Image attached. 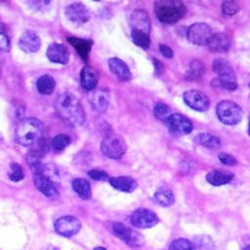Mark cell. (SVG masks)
Listing matches in <instances>:
<instances>
[{"mask_svg": "<svg viewBox=\"0 0 250 250\" xmlns=\"http://www.w3.org/2000/svg\"><path fill=\"white\" fill-rule=\"evenodd\" d=\"M55 107L58 115L70 126H79L85 120V112L80 101L71 93L58 97Z\"/></svg>", "mask_w": 250, "mask_h": 250, "instance_id": "6da1fadb", "label": "cell"}, {"mask_svg": "<svg viewBox=\"0 0 250 250\" xmlns=\"http://www.w3.org/2000/svg\"><path fill=\"white\" fill-rule=\"evenodd\" d=\"M43 132V123L33 117L21 120L16 128V141L21 146H30L38 141Z\"/></svg>", "mask_w": 250, "mask_h": 250, "instance_id": "7a4b0ae2", "label": "cell"}, {"mask_svg": "<svg viewBox=\"0 0 250 250\" xmlns=\"http://www.w3.org/2000/svg\"><path fill=\"white\" fill-rule=\"evenodd\" d=\"M154 11L161 22L172 24L185 16L186 6L179 0H158L154 3Z\"/></svg>", "mask_w": 250, "mask_h": 250, "instance_id": "3957f363", "label": "cell"}, {"mask_svg": "<svg viewBox=\"0 0 250 250\" xmlns=\"http://www.w3.org/2000/svg\"><path fill=\"white\" fill-rule=\"evenodd\" d=\"M216 113L219 120L226 125H235L242 119V110L240 106L232 101H221L216 107Z\"/></svg>", "mask_w": 250, "mask_h": 250, "instance_id": "277c9868", "label": "cell"}, {"mask_svg": "<svg viewBox=\"0 0 250 250\" xmlns=\"http://www.w3.org/2000/svg\"><path fill=\"white\" fill-rule=\"evenodd\" d=\"M111 231L114 236L125 242L128 246L132 248L142 247L145 244L144 236L137 230L126 227L122 223H112Z\"/></svg>", "mask_w": 250, "mask_h": 250, "instance_id": "5b68a950", "label": "cell"}, {"mask_svg": "<svg viewBox=\"0 0 250 250\" xmlns=\"http://www.w3.org/2000/svg\"><path fill=\"white\" fill-rule=\"evenodd\" d=\"M101 150L106 157L117 159L124 155L127 150V145L121 136L108 134L102 141Z\"/></svg>", "mask_w": 250, "mask_h": 250, "instance_id": "8992f818", "label": "cell"}, {"mask_svg": "<svg viewBox=\"0 0 250 250\" xmlns=\"http://www.w3.org/2000/svg\"><path fill=\"white\" fill-rule=\"evenodd\" d=\"M213 35L211 27L204 22H195L187 30L188 41L195 45H208Z\"/></svg>", "mask_w": 250, "mask_h": 250, "instance_id": "52a82bcc", "label": "cell"}, {"mask_svg": "<svg viewBox=\"0 0 250 250\" xmlns=\"http://www.w3.org/2000/svg\"><path fill=\"white\" fill-rule=\"evenodd\" d=\"M54 229L61 236L70 237L79 232L81 229V222L71 215L62 216L55 221Z\"/></svg>", "mask_w": 250, "mask_h": 250, "instance_id": "ba28073f", "label": "cell"}, {"mask_svg": "<svg viewBox=\"0 0 250 250\" xmlns=\"http://www.w3.org/2000/svg\"><path fill=\"white\" fill-rule=\"evenodd\" d=\"M130 222L137 229H146L156 226L159 223V218L150 209L138 208L132 213Z\"/></svg>", "mask_w": 250, "mask_h": 250, "instance_id": "9c48e42d", "label": "cell"}, {"mask_svg": "<svg viewBox=\"0 0 250 250\" xmlns=\"http://www.w3.org/2000/svg\"><path fill=\"white\" fill-rule=\"evenodd\" d=\"M184 102L192 109L196 111H205L210 106L209 98L201 91L188 90L183 95Z\"/></svg>", "mask_w": 250, "mask_h": 250, "instance_id": "30bf717a", "label": "cell"}, {"mask_svg": "<svg viewBox=\"0 0 250 250\" xmlns=\"http://www.w3.org/2000/svg\"><path fill=\"white\" fill-rule=\"evenodd\" d=\"M66 19L75 25H82L90 20V12L82 3H72L65 8Z\"/></svg>", "mask_w": 250, "mask_h": 250, "instance_id": "8fae6325", "label": "cell"}, {"mask_svg": "<svg viewBox=\"0 0 250 250\" xmlns=\"http://www.w3.org/2000/svg\"><path fill=\"white\" fill-rule=\"evenodd\" d=\"M167 125L170 132L176 136L188 135L192 131L191 121L180 113L172 114L167 120Z\"/></svg>", "mask_w": 250, "mask_h": 250, "instance_id": "7c38bea8", "label": "cell"}, {"mask_svg": "<svg viewBox=\"0 0 250 250\" xmlns=\"http://www.w3.org/2000/svg\"><path fill=\"white\" fill-rule=\"evenodd\" d=\"M130 25L132 30H137L149 34L150 31V20L148 14L142 9H137L133 11L130 16Z\"/></svg>", "mask_w": 250, "mask_h": 250, "instance_id": "4fadbf2b", "label": "cell"}, {"mask_svg": "<svg viewBox=\"0 0 250 250\" xmlns=\"http://www.w3.org/2000/svg\"><path fill=\"white\" fill-rule=\"evenodd\" d=\"M41 39L33 30L24 31L19 40V47L26 53H34L40 49Z\"/></svg>", "mask_w": 250, "mask_h": 250, "instance_id": "5bb4252c", "label": "cell"}, {"mask_svg": "<svg viewBox=\"0 0 250 250\" xmlns=\"http://www.w3.org/2000/svg\"><path fill=\"white\" fill-rule=\"evenodd\" d=\"M33 182L36 188L43 193L46 197L49 198H58L59 197V190L55 187L54 183L50 181L47 177H45L43 174H34L33 176Z\"/></svg>", "mask_w": 250, "mask_h": 250, "instance_id": "9a60e30c", "label": "cell"}, {"mask_svg": "<svg viewBox=\"0 0 250 250\" xmlns=\"http://www.w3.org/2000/svg\"><path fill=\"white\" fill-rule=\"evenodd\" d=\"M46 55L49 61L55 63L65 64L69 60V53L67 48L60 43H52L49 45L46 51Z\"/></svg>", "mask_w": 250, "mask_h": 250, "instance_id": "2e32d148", "label": "cell"}, {"mask_svg": "<svg viewBox=\"0 0 250 250\" xmlns=\"http://www.w3.org/2000/svg\"><path fill=\"white\" fill-rule=\"evenodd\" d=\"M99 81V73L93 66L86 65L82 68L80 72V83L81 86L87 90L92 91L96 88Z\"/></svg>", "mask_w": 250, "mask_h": 250, "instance_id": "e0dca14e", "label": "cell"}, {"mask_svg": "<svg viewBox=\"0 0 250 250\" xmlns=\"http://www.w3.org/2000/svg\"><path fill=\"white\" fill-rule=\"evenodd\" d=\"M213 69L218 74V78L223 80L236 81L233 69L227 60L223 58L215 59L213 62Z\"/></svg>", "mask_w": 250, "mask_h": 250, "instance_id": "ac0fdd59", "label": "cell"}, {"mask_svg": "<svg viewBox=\"0 0 250 250\" xmlns=\"http://www.w3.org/2000/svg\"><path fill=\"white\" fill-rule=\"evenodd\" d=\"M108 181L113 188L123 192H132L138 187L137 181L134 178L129 176L113 177V178H110Z\"/></svg>", "mask_w": 250, "mask_h": 250, "instance_id": "d6986e66", "label": "cell"}, {"mask_svg": "<svg viewBox=\"0 0 250 250\" xmlns=\"http://www.w3.org/2000/svg\"><path fill=\"white\" fill-rule=\"evenodd\" d=\"M108 66L111 72L121 81H128L131 79V71L127 64L118 58H111L108 61Z\"/></svg>", "mask_w": 250, "mask_h": 250, "instance_id": "ffe728a7", "label": "cell"}, {"mask_svg": "<svg viewBox=\"0 0 250 250\" xmlns=\"http://www.w3.org/2000/svg\"><path fill=\"white\" fill-rule=\"evenodd\" d=\"M67 39L70 45L75 49L77 54L80 56V58L84 62H87L92 48V41L78 37H68Z\"/></svg>", "mask_w": 250, "mask_h": 250, "instance_id": "44dd1931", "label": "cell"}, {"mask_svg": "<svg viewBox=\"0 0 250 250\" xmlns=\"http://www.w3.org/2000/svg\"><path fill=\"white\" fill-rule=\"evenodd\" d=\"M233 176L229 171H221V170H212L206 175V181L214 186L220 187L227 185L231 182Z\"/></svg>", "mask_w": 250, "mask_h": 250, "instance_id": "7402d4cb", "label": "cell"}, {"mask_svg": "<svg viewBox=\"0 0 250 250\" xmlns=\"http://www.w3.org/2000/svg\"><path fill=\"white\" fill-rule=\"evenodd\" d=\"M153 201L161 207H169L175 202V195L171 189L165 187L158 188L153 194Z\"/></svg>", "mask_w": 250, "mask_h": 250, "instance_id": "603a6c76", "label": "cell"}, {"mask_svg": "<svg viewBox=\"0 0 250 250\" xmlns=\"http://www.w3.org/2000/svg\"><path fill=\"white\" fill-rule=\"evenodd\" d=\"M91 104L93 107L100 111L104 112L106 110L108 104H109V94L104 89H100L95 91L91 96Z\"/></svg>", "mask_w": 250, "mask_h": 250, "instance_id": "cb8c5ba5", "label": "cell"}, {"mask_svg": "<svg viewBox=\"0 0 250 250\" xmlns=\"http://www.w3.org/2000/svg\"><path fill=\"white\" fill-rule=\"evenodd\" d=\"M208 46L213 52L223 53L229 49L230 39L226 33H216L213 35Z\"/></svg>", "mask_w": 250, "mask_h": 250, "instance_id": "d4e9b609", "label": "cell"}, {"mask_svg": "<svg viewBox=\"0 0 250 250\" xmlns=\"http://www.w3.org/2000/svg\"><path fill=\"white\" fill-rule=\"evenodd\" d=\"M71 188L73 191L81 198L84 200H88L92 196V189H91V185L90 183L85 180V179H74L71 182Z\"/></svg>", "mask_w": 250, "mask_h": 250, "instance_id": "484cf974", "label": "cell"}, {"mask_svg": "<svg viewBox=\"0 0 250 250\" xmlns=\"http://www.w3.org/2000/svg\"><path fill=\"white\" fill-rule=\"evenodd\" d=\"M56 87L55 79L48 74L40 76L36 81L37 91L42 95H50L53 93Z\"/></svg>", "mask_w": 250, "mask_h": 250, "instance_id": "4316f807", "label": "cell"}, {"mask_svg": "<svg viewBox=\"0 0 250 250\" xmlns=\"http://www.w3.org/2000/svg\"><path fill=\"white\" fill-rule=\"evenodd\" d=\"M195 142L208 148H218L221 146L220 139L209 133H201L195 137Z\"/></svg>", "mask_w": 250, "mask_h": 250, "instance_id": "83f0119b", "label": "cell"}, {"mask_svg": "<svg viewBox=\"0 0 250 250\" xmlns=\"http://www.w3.org/2000/svg\"><path fill=\"white\" fill-rule=\"evenodd\" d=\"M205 72V67L202 62L198 60H193L189 63V68L186 74V77L189 80H197L203 76Z\"/></svg>", "mask_w": 250, "mask_h": 250, "instance_id": "f1b7e54d", "label": "cell"}, {"mask_svg": "<svg viewBox=\"0 0 250 250\" xmlns=\"http://www.w3.org/2000/svg\"><path fill=\"white\" fill-rule=\"evenodd\" d=\"M41 152L37 150L29 151L26 155V161L29 168L34 172V174H39L42 172L43 164L41 162Z\"/></svg>", "mask_w": 250, "mask_h": 250, "instance_id": "f546056e", "label": "cell"}, {"mask_svg": "<svg viewBox=\"0 0 250 250\" xmlns=\"http://www.w3.org/2000/svg\"><path fill=\"white\" fill-rule=\"evenodd\" d=\"M192 243L195 248L200 250H214L215 248L214 240L206 234L195 236Z\"/></svg>", "mask_w": 250, "mask_h": 250, "instance_id": "4dcf8cb0", "label": "cell"}, {"mask_svg": "<svg viewBox=\"0 0 250 250\" xmlns=\"http://www.w3.org/2000/svg\"><path fill=\"white\" fill-rule=\"evenodd\" d=\"M153 114L157 119L167 122V120L172 115V111L168 104H166L162 102H159L155 104V106L153 108Z\"/></svg>", "mask_w": 250, "mask_h": 250, "instance_id": "1f68e13d", "label": "cell"}, {"mask_svg": "<svg viewBox=\"0 0 250 250\" xmlns=\"http://www.w3.org/2000/svg\"><path fill=\"white\" fill-rule=\"evenodd\" d=\"M168 250H196V248L189 239L180 237L174 239L170 243Z\"/></svg>", "mask_w": 250, "mask_h": 250, "instance_id": "d6a6232c", "label": "cell"}, {"mask_svg": "<svg viewBox=\"0 0 250 250\" xmlns=\"http://www.w3.org/2000/svg\"><path fill=\"white\" fill-rule=\"evenodd\" d=\"M131 35H132V39H133L134 43L137 46H139L143 49H147L149 47L150 40H149L148 34H146L144 32L137 31V30H133Z\"/></svg>", "mask_w": 250, "mask_h": 250, "instance_id": "836d02e7", "label": "cell"}, {"mask_svg": "<svg viewBox=\"0 0 250 250\" xmlns=\"http://www.w3.org/2000/svg\"><path fill=\"white\" fill-rule=\"evenodd\" d=\"M8 176H9L10 181H12L14 183L21 182L24 178V174H23V170H22L21 166L16 162L11 163Z\"/></svg>", "mask_w": 250, "mask_h": 250, "instance_id": "e575fe53", "label": "cell"}, {"mask_svg": "<svg viewBox=\"0 0 250 250\" xmlns=\"http://www.w3.org/2000/svg\"><path fill=\"white\" fill-rule=\"evenodd\" d=\"M69 144H70V138L65 134H59L56 137H54L52 141L53 147L58 151L63 150L66 146H68Z\"/></svg>", "mask_w": 250, "mask_h": 250, "instance_id": "d590c367", "label": "cell"}, {"mask_svg": "<svg viewBox=\"0 0 250 250\" xmlns=\"http://www.w3.org/2000/svg\"><path fill=\"white\" fill-rule=\"evenodd\" d=\"M11 48V41L6 26L0 22V50L9 51Z\"/></svg>", "mask_w": 250, "mask_h": 250, "instance_id": "8d00e7d4", "label": "cell"}, {"mask_svg": "<svg viewBox=\"0 0 250 250\" xmlns=\"http://www.w3.org/2000/svg\"><path fill=\"white\" fill-rule=\"evenodd\" d=\"M41 174H43L45 177H47L52 182L59 179V171H58L57 167L52 163H48L46 165H43V169H42Z\"/></svg>", "mask_w": 250, "mask_h": 250, "instance_id": "74e56055", "label": "cell"}, {"mask_svg": "<svg viewBox=\"0 0 250 250\" xmlns=\"http://www.w3.org/2000/svg\"><path fill=\"white\" fill-rule=\"evenodd\" d=\"M221 9H222V13L225 16H233L234 14H236L238 12L239 6L236 2L228 0V1L223 2Z\"/></svg>", "mask_w": 250, "mask_h": 250, "instance_id": "f35d334b", "label": "cell"}, {"mask_svg": "<svg viewBox=\"0 0 250 250\" xmlns=\"http://www.w3.org/2000/svg\"><path fill=\"white\" fill-rule=\"evenodd\" d=\"M212 84L214 85V87H220L229 91H232L235 90L237 88V83L236 81H229V80H223L220 78H216L212 81Z\"/></svg>", "mask_w": 250, "mask_h": 250, "instance_id": "ab89813d", "label": "cell"}, {"mask_svg": "<svg viewBox=\"0 0 250 250\" xmlns=\"http://www.w3.org/2000/svg\"><path fill=\"white\" fill-rule=\"evenodd\" d=\"M11 109H12V112H13L12 116L15 119L16 118L17 119H21V116L24 114V104L20 103V102H18V101H14Z\"/></svg>", "mask_w": 250, "mask_h": 250, "instance_id": "60d3db41", "label": "cell"}, {"mask_svg": "<svg viewBox=\"0 0 250 250\" xmlns=\"http://www.w3.org/2000/svg\"><path fill=\"white\" fill-rule=\"evenodd\" d=\"M88 176L94 181H105L108 179L106 172L100 169H92L88 172Z\"/></svg>", "mask_w": 250, "mask_h": 250, "instance_id": "b9f144b4", "label": "cell"}, {"mask_svg": "<svg viewBox=\"0 0 250 250\" xmlns=\"http://www.w3.org/2000/svg\"><path fill=\"white\" fill-rule=\"evenodd\" d=\"M218 158L225 165H235L237 163V160L232 155L227 152H220L218 154Z\"/></svg>", "mask_w": 250, "mask_h": 250, "instance_id": "7bdbcfd3", "label": "cell"}, {"mask_svg": "<svg viewBox=\"0 0 250 250\" xmlns=\"http://www.w3.org/2000/svg\"><path fill=\"white\" fill-rule=\"evenodd\" d=\"M50 4V1H45V0H35L29 2V6L32 9H35L37 11H42L46 10Z\"/></svg>", "mask_w": 250, "mask_h": 250, "instance_id": "ee69618b", "label": "cell"}, {"mask_svg": "<svg viewBox=\"0 0 250 250\" xmlns=\"http://www.w3.org/2000/svg\"><path fill=\"white\" fill-rule=\"evenodd\" d=\"M159 49H160L161 54L165 58H172L173 57V51H172V49L169 46L161 44V45H159Z\"/></svg>", "mask_w": 250, "mask_h": 250, "instance_id": "f6af8a7d", "label": "cell"}, {"mask_svg": "<svg viewBox=\"0 0 250 250\" xmlns=\"http://www.w3.org/2000/svg\"><path fill=\"white\" fill-rule=\"evenodd\" d=\"M153 64L155 66V70L158 72V73H161L163 71V65L155 59H153Z\"/></svg>", "mask_w": 250, "mask_h": 250, "instance_id": "bcb514c9", "label": "cell"}, {"mask_svg": "<svg viewBox=\"0 0 250 250\" xmlns=\"http://www.w3.org/2000/svg\"><path fill=\"white\" fill-rule=\"evenodd\" d=\"M42 250H60V248L57 246H54L52 244H47L42 248Z\"/></svg>", "mask_w": 250, "mask_h": 250, "instance_id": "7dc6e473", "label": "cell"}, {"mask_svg": "<svg viewBox=\"0 0 250 250\" xmlns=\"http://www.w3.org/2000/svg\"><path fill=\"white\" fill-rule=\"evenodd\" d=\"M93 250H106V248H104L103 246H97V247L93 248Z\"/></svg>", "mask_w": 250, "mask_h": 250, "instance_id": "c3c4849f", "label": "cell"}, {"mask_svg": "<svg viewBox=\"0 0 250 250\" xmlns=\"http://www.w3.org/2000/svg\"><path fill=\"white\" fill-rule=\"evenodd\" d=\"M241 250H250V244H248V245H246V246H244Z\"/></svg>", "mask_w": 250, "mask_h": 250, "instance_id": "681fc988", "label": "cell"}, {"mask_svg": "<svg viewBox=\"0 0 250 250\" xmlns=\"http://www.w3.org/2000/svg\"><path fill=\"white\" fill-rule=\"evenodd\" d=\"M248 134L250 136V117H249V123H248Z\"/></svg>", "mask_w": 250, "mask_h": 250, "instance_id": "f907efd6", "label": "cell"}, {"mask_svg": "<svg viewBox=\"0 0 250 250\" xmlns=\"http://www.w3.org/2000/svg\"><path fill=\"white\" fill-rule=\"evenodd\" d=\"M249 86H250V83H249Z\"/></svg>", "mask_w": 250, "mask_h": 250, "instance_id": "816d5d0a", "label": "cell"}]
</instances>
